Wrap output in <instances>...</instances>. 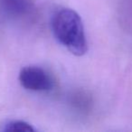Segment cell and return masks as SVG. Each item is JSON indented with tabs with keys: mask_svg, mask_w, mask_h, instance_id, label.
<instances>
[{
	"mask_svg": "<svg viewBox=\"0 0 132 132\" xmlns=\"http://www.w3.org/2000/svg\"><path fill=\"white\" fill-rule=\"evenodd\" d=\"M52 32L59 44L74 55L81 56L88 50L84 26L77 12L59 8L52 15Z\"/></svg>",
	"mask_w": 132,
	"mask_h": 132,
	"instance_id": "1",
	"label": "cell"
},
{
	"mask_svg": "<svg viewBox=\"0 0 132 132\" xmlns=\"http://www.w3.org/2000/svg\"><path fill=\"white\" fill-rule=\"evenodd\" d=\"M20 84L26 90L32 92H49L53 87L50 74L38 66H26L19 73Z\"/></svg>",
	"mask_w": 132,
	"mask_h": 132,
	"instance_id": "2",
	"label": "cell"
},
{
	"mask_svg": "<svg viewBox=\"0 0 132 132\" xmlns=\"http://www.w3.org/2000/svg\"><path fill=\"white\" fill-rule=\"evenodd\" d=\"M0 7L6 15L13 18H21L31 10L29 0H0Z\"/></svg>",
	"mask_w": 132,
	"mask_h": 132,
	"instance_id": "3",
	"label": "cell"
},
{
	"mask_svg": "<svg viewBox=\"0 0 132 132\" xmlns=\"http://www.w3.org/2000/svg\"><path fill=\"white\" fill-rule=\"evenodd\" d=\"M2 130L6 132H34L35 128L26 121L12 120L6 123Z\"/></svg>",
	"mask_w": 132,
	"mask_h": 132,
	"instance_id": "4",
	"label": "cell"
},
{
	"mask_svg": "<svg viewBox=\"0 0 132 132\" xmlns=\"http://www.w3.org/2000/svg\"><path fill=\"white\" fill-rule=\"evenodd\" d=\"M74 105L78 107L79 109H85L90 104V100L87 97V95H84L83 93H78L74 96L73 101Z\"/></svg>",
	"mask_w": 132,
	"mask_h": 132,
	"instance_id": "5",
	"label": "cell"
}]
</instances>
